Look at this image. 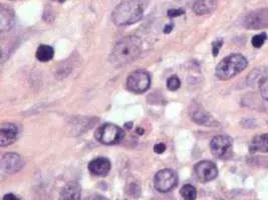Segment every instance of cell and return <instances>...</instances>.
Wrapping results in <instances>:
<instances>
[{
    "label": "cell",
    "mask_w": 268,
    "mask_h": 200,
    "mask_svg": "<svg viewBox=\"0 0 268 200\" xmlns=\"http://www.w3.org/2000/svg\"><path fill=\"white\" fill-rule=\"evenodd\" d=\"M244 26L248 29L268 28V8H262L250 12L244 18Z\"/></svg>",
    "instance_id": "cell-8"
},
{
    "label": "cell",
    "mask_w": 268,
    "mask_h": 200,
    "mask_svg": "<svg viewBox=\"0 0 268 200\" xmlns=\"http://www.w3.org/2000/svg\"><path fill=\"white\" fill-rule=\"evenodd\" d=\"M258 87H259V92H260L261 96L264 99L268 100V77L261 80L260 83L258 84Z\"/></svg>",
    "instance_id": "cell-23"
},
{
    "label": "cell",
    "mask_w": 268,
    "mask_h": 200,
    "mask_svg": "<svg viewBox=\"0 0 268 200\" xmlns=\"http://www.w3.org/2000/svg\"><path fill=\"white\" fill-rule=\"evenodd\" d=\"M172 28H173V24L167 25V26L165 27V30H164V32H165V33H168V32H170V31L172 30Z\"/></svg>",
    "instance_id": "cell-28"
},
{
    "label": "cell",
    "mask_w": 268,
    "mask_h": 200,
    "mask_svg": "<svg viewBox=\"0 0 268 200\" xmlns=\"http://www.w3.org/2000/svg\"><path fill=\"white\" fill-rule=\"evenodd\" d=\"M92 200H108L107 198H105V197H103V196H100V195H98V196H96V197H94L93 199Z\"/></svg>",
    "instance_id": "cell-29"
},
{
    "label": "cell",
    "mask_w": 268,
    "mask_h": 200,
    "mask_svg": "<svg viewBox=\"0 0 268 200\" xmlns=\"http://www.w3.org/2000/svg\"><path fill=\"white\" fill-rule=\"evenodd\" d=\"M222 44H223L222 39L217 40V41L213 42V44H212V51H213V55L214 56H217L218 55L219 50L222 47Z\"/></svg>",
    "instance_id": "cell-24"
},
{
    "label": "cell",
    "mask_w": 268,
    "mask_h": 200,
    "mask_svg": "<svg viewBox=\"0 0 268 200\" xmlns=\"http://www.w3.org/2000/svg\"><path fill=\"white\" fill-rule=\"evenodd\" d=\"M195 173H196L199 180H201L203 182H207V181H211L217 177L218 168L214 162L204 160V161H200L196 164Z\"/></svg>",
    "instance_id": "cell-9"
},
{
    "label": "cell",
    "mask_w": 268,
    "mask_h": 200,
    "mask_svg": "<svg viewBox=\"0 0 268 200\" xmlns=\"http://www.w3.org/2000/svg\"><path fill=\"white\" fill-rule=\"evenodd\" d=\"M125 136V132L115 124H105L99 127L95 133L96 139L106 145H114L120 143Z\"/></svg>",
    "instance_id": "cell-4"
},
{
    "label": "cell",
    "mask_w": 268,
    "mask_h": 200,
    "mask_svg": "<svg viewBox=\"0 0 268 200\" xmlns=\"http://www.w3.org/2000/svg\"><path fill=\"white\" fill-rule=\"evenodd\" d=\"M142 51V42L137 36H126L115 45L111 53V61L117 65H126L134 61Z\"/></svg>",
    "instance_id": "cell-1"
},
{
    "label": "cell",
    "mask_w": 268,
    "mask_h": 200,
    "mask_svg": "<svg viewBox=\"0 0 268 200\" xmlns=\"http://www.w3.org/2000/svg\"><path fill=\"white\" fill-rule=\"evenodd\" d=\"M181 196L184 200H196L197 190L191 184L184 185L180 190Z\"/></svg>",
    "instance_id": "cell-19"
},
{
    "label": "cell",
    "mask_w": 268,
    "mask_h": 200,
    "mask_svg": "<svg viewBox=\"0 0 268 200\" xmlns=\"http://www.w3.org/2000/svg\"><path fill=\"white\" fill-rule=\"evenodd\" d=\"M247 60L241 54H231L222 59L216 67V76L221 80H229L247 67Z\"/></svg>",
    "instance_id": "cell-3"
},
{
    "label": "cell",
    "mask_w": 268,
    "mask_h": 200,
    "mask_svg": "<svg viewBox=\"0 0 268 200\" xmlns=\"http://www.w3.org/2000/svg\"><path fill=\"white\" fill-rule=\"evenodd\" d=\"M54 50L51 46L40 45L37 50V58L41 62H47L53 58Z\"/></svg>",
    "instance_id": "cell-18"
},
{
    "label": "cell",
    "mask_w": 268,
    "mask_h": 200,
    "mask_svg": "<svg viewBox=\"0 0 268 200\" xmlns=\"http://www.w3.org/2000/svg\"><path fill=\"white\" fill-rule=\"evenodd\" d=\"M185 12L182 9H170L168 10V16L171 18H175L178 16L183 15Z\"/></svg>",
    "instance_id": "cell-25"
},
{
    "label": "cell",
    "mask_w": 268,
    "mask_h": 200,
    "mask_svg": "<svg viewBox=\"0 0 268 200\" xmlns=\"http://www.w3.org/2000/svg\"><path fill=\"white\" fill-rule=\"evenodd\" d=\"M18 134V129L13 123H3L0 128V146L12 144Z\"/></svg>",
    "instance_id": "cell-11"
},
{
    "label": "cell",
    "mask_w": 268,
    "mask_h": 200,
    "mask_svg": "<svg viewBox=\"0 0 268 200\" xmlns=\"http://www.w3.org/2000/svg\"><path fill=\"white\" fill-rule=\"evenodd\" d=\"M217 7V0H196L193 10L197 15L212 13Z\"/></svg>",
    "instance_id": "cell-14"
},
{
    "label": "cell",
    "mask_w": 268,
    "mask_h": 200,
    "mask_svg": "<svg viewBox=\"0 0 268 200\" xmlns=\"http://www.w3.org/2000/svg\"><path fill=\"white\" fill-rule=\"evenodd\" d=\"M3 200H19V198H18L17 196H15L14 194L9 193V194H6V195L3 197Z\"/></svg>",
    "instance_id": "cell-27"
},
{
    "label": "cell",
    "mask_w": 268,
    "mask_h": 200,
    "mask_svg": "<svg viewBox=\"0 0 268 200\" xmlns=\"http://www.w3.org/2000/svg\"><path fill=\"white\" fill-rule=\"evenodd\" d=\"M267 39V35H266V33H261V34H257V35H255L253 38H252V40H251V43H252V45L255 47V48H260L263 44H264V42H265V40Z\"/></svg>",
    "instance_id": "cell-22"
},
{
    "label": "cell",
    "mask_w": 268,
    "mask_h": 200,
    "mask_svg": "<svg viewBox=\"0 0 268 200\" xmlns=\"http://www.w3.org/2000/svg\"><path fill=\"white\" fill-rule=\"evenodd\" d=\"M167 86H168V88H169L171 91H176L177 89L180 88V86H181V81H180V79H179L177 76L173 75V76H171V77L168 79V81H167Z\"/></svg>",
    "instance_id": "cell-21"
},
{
    "label": "cell",
    "mask_w": 268,
    "mask_h": 200,
    "mask_svg": "<svg viewBox=\"0 0 268 200\" xmlns=\"http://www.w3.org/2000/svg\"><path fill=\"white\" fill-rule=\"evenodd\" d=\"M14 24L13 10L5 5H1L0 8V27L1 30L10 29Z\"/></svg>",
    "instance_id": "cell-17"
},
{
    "label": "cell",
    "mask_w": 268,
    "mask_h": 200,
    "mask_svg": "<svg viewBox=\"0 0 268 200\" xmlns=\"http://www.w3.org/2000/svg\"><path fill=\"white\" fill-rule=\"evenodd\" d=\"M144 14V6L140 0H125L116 5L112 17L116 25H131L140 21Z\"/></svg>",
    "instance_id": "cell-2"
},
{
    "label": "cell",
    "mask_w": 268,
    "mask_h": 200,
    "mask_svg": "<svg viewBox=\"0 0 268 200\" xmlns=\"http://www.w3.org/2000/svg\"><path fill=\"white\" fill-rule=\"evenodd\" d=\"M150 84L151 77L149 73L143 70L132 72L127 79L128 89L134 93H143L147 91L150 87Z\"/></svg>",
    "instance_id": "cell-6"
},
{
    "label": "cell",
    "mask_w": 268,
    "mask_h": 200,
    "mask_svg": "<svg viewBox=\"0 0 268 200\" xmlns=\"http://www.w3.org/2000/svg\"><path fill=\"white\" fill-rule=\"evenodd\" d=\"M1 170L6 173H14L22 167V161L16 153H6L1 158Z\"/></svg>",
    "instance_id": "cell-10"
},
{
    "label": "cell",
    "mask_w": 268,
    "mask_h": 200,
    "mask_svg": "<svg viewBox=\"0 0 268 200\" xmlns=\"http://www.w3.org/2000/svg\"><path fill=\"white\" fill-rule=\"evenodd\" d=\"M249 151L250 153H256V152H262L267 153L268 152V133L267 134H261L255 136L249 145Z\"/></svg>",
    "instance_id": "cell-16"
},
{
    "label": "cell",
    "mask_w": 268,
    "mask_h": 200,
    "mask_svg": "<svg viewBox=\"0 0 268 200\" xmlns=\"http://www.w3.org/2000/svg\"><path fill=\"white\" fill-rule=\"evenodd\" d=\"M81 189L77 182H70L61 192L59 200H80Z\"/></svg>",
    "instance_id": "cell-15"
},
{
    "label": "cell",
    "mask_w": 268,
    "mask_h": 200,
    "mask_svg": "<svg viewBox=\"0 0 268 200\" xmlns=\"http://www.w3.org/2000/svg\"><path fill=\"white\" fill-rule=\"evenodd\" d=\"M191 117L192 119L200 125H206V126L216 125V121L214 118L200 106L192 107Z\"/></svg>",
    "instance_id": "cell-13"
},
{
    "label": "cell",
    "mask_w": 268,
    "mask_h": 200,
    "mask_svg": "<svg viewBox=\"0 0 268 200\" xmlns=\"http://www.w3.org/2000/svg\"><path fill=\"white\" fill-rule=\"evenodd\" d=\"M264 71H265V70L262 69V68H257V69H255L252 73H250V74H249V78H248L249 84L251 85V83L253 84L254 82H256L257 84H259L261 80H263L264 78L268 77L266 74H264Z\"/></svg>",
    "instance_id": "cell-20"
},
{
    "label": "cell",
    "mask_w": 268,
    "mask_h": 200,
    "mask_svg": "<svg viewBox=\"0 0 268 200\" xmlns=\"http://www.w3.org/2000/svg\"><path fill=\"white\" fill-rule=\"evenodd\" d=\"M178 184V177L172 169H163L157 172L154 178L155 188L163 193L174 189Z\"/></svg>",
    "instance_id": "cell-5"
},
{
    "label": "cell",
    "mask_w": 268,
    "mask_h": 200,
    "mask_svg": "<svg viewBox=\"0 0 268 200\" xmlns=\"http://www.w3.org/2000/svg\"><path fill=\"white\" fill-rule=\"evenodd\" d=\"M165 150H166V145H165L164 143H157V144L154 146V151H155L157 154H162Z\"/></svg>",
    "instance_id": "cell-26"
},
{
    "label": "cell",
    "mask_w": 268,
    "mask_h": 200,
    "mask_svg": "<svg viewBox=\"0 0 268 200\" xmlns=\"http://www.w3.org/2000/svg\"><path fill=\"white\" fill-rule=\"evenodd\" d=\"M88 170L97 176H106L111 170V161L105 157H98L88 163Z\"/></svg>",
    "instance_id": "cell-12"
},
{
    "label": "cell",
    "mask_w": 268,
    "mask_h": 200,
    "mask_svg": "<svg viewBox=\"0 0 268 200\" xmlns=\"http://www.w3.org/2000/svg\"><path fill=\"white\" fill-rule=\"evenodd\" d=\"M233 141L229 136L217 135L212 138L210 142L211 152L217 158H227L232 153Z\"/></svg>",
    "instance_id": "cell-7"
}]
</instances>
